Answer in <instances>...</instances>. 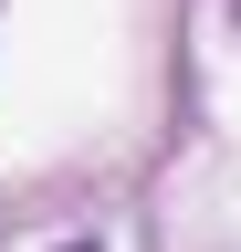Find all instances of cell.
<instances>
[{"mask_svg":"<svg viewBox=\"0 0 241 252\" xmlns=\"http://www.w3.org/2000/svg\"><path fill=\"white\" fill-rule=\"evenodd\" d=\"M63 252H95V242H63Z\"/></svg>","mask_w":241,"mask_h":252,"instance_id":"6da1fadb","label":"cell"}]
</instances>
